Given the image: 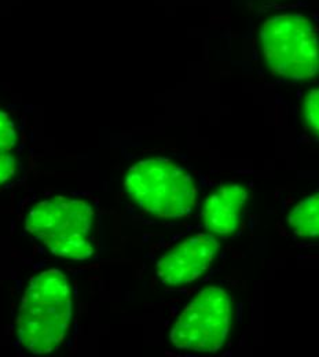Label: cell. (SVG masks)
<instances>
[{"mask_svg":"<svg viewBox=\"0 0 319 357\" xmlns=\"http://www.w3.org/2000/svg\"><path fill=\"white\" fill-rule=\"evenodd\" d=\"M72 319V296L66 276L48 269L29 283L17 319L22 348L34 355H47L64 342Z\"/></svg>","mask_w":319,"mask_h":357,"instance_id":"6da1fadb","label":"cell"},{"mask_svg":"<svg viewBox=\"0 0 319 357\" xmlns=\"http://www.w3.org/2000/svg\"><path fill=\"white\" fill-rule=\"evenodd\" d=\"M124 185L138 206L156 218H184L195 206L193 178L167 158L139 161L128 171Z\"/></svg>","mask_w":319,"mask_h":357,"instance_id":"7a4b0ae2","label":"cell"},{"mask_svg":"<svg viewBox=\"0 0 319 357\" xmlns=\"http://www.w3.org/2000/svg\"><path fill=\"white\" fill-rule=\"evenodd\" d=\"M259 38L274 75L292 82L310 80L318 75V35L303 15H275L262 25Z\"/></svg>","mask_w":319,"mask_h":357,"instance_id":"3957f363","label":"cell"},{"mask_svg":"<svg viewBox=\"0 0 319 357\" xmlns=\"http://www.w3.org/2000/svg\"><path fill=\"white\" fill-rule=\"evenodd\" d=\"M94 211L79 199L55 197L38 204L28 215L25 229L59 257L83 261L94 255Z\"/></svg>","mask_w":319,"mask_h":357,"instance_id":"277c9868","label":"cell"},{"mask_svg":"<svg viewBox=\"0 0 319 357\" xmlns=\"http://www.w3.org/2000/svg\"><path fill=\"white\" fill-rule=\"evenodd\" d=\"M230 319L228 291L218 286L207 287L181 313L170 340L178 349L215 354L228 338Z\"/></svg>","mask_w":319,"mask_h":357,"instance_id":"5b68a950","label":"cell"},{"mask_svg":"<svg viewBox=\"0 0 319 357\" xmlns=\"http://www.w3.org/2000/svg\"><path fill=\"white\" fill-rule=\"evenodd\" d=\"M218 249L219 243L214 235H194L160 259L156 275L168 286L191 283L209 268Z\"/></svg>","mask_w":319,"mask_h":357,"instance_id":"8992f818","label":"cell"},{"mask_svg":"<svg viewBox=\"0 0 319 357\" xmlns=\"http://www.w3.org/2000/svg\"><path fill=\"white\" fill-rule=\"evenodd\" d=\"M248 192L242 185L226 184L208 197L204 206V224L218 235L232 234L241 222Z\"/></svg>","mask_w":319,"mask_h":357,"instance_id":"52a82bcc","label":"cell"},{"mask_svg":"<svg viewBox=\"0 0 319 357\" xmlns=\"http://www.w3.org/2000/svg\"><path fill=\"white\" fill-rule=\"evenodd\" d=\"M286 220L293 232L302 238L319 236V192L299 202Z\"/></svg>","mask_w":319,"mask_h":357,"instance_id":"ba28073f","label":"cell"},{"mask_svg":"<svg viewBox=\"0 0 319 357\" xmlns=\"http://www.w3.org/2000/svg\"><path fill=\"white\" fill-rule=\"evenodd\" d=\"M303 114L307 127L319 136V87L307 93L303 105Z\"/></svg>","mask_w":319,"mask_h":357,"instance_id":"9c48e42d","label":"cell"},{"mask_svg":"<svg viewBox=\"0 0 319 357\" xmlns=\"http://www.w3.org/2000/svg\"><path fill=\"white\" fill-rule=\"evenodd\" d=\"M17 142V132L14 123L6 114L0 110V151H11Z\"/></svg>","mask_w":319,"mask_h":357,"instance_id":"30bf717a","label":"cell"},{"mask_svg":"<svg viewBox=\"0 0 319 357\" xmlns=\"http://www.w3.org/2000/svg\"><path fill=\"white\" fill-rule=\"evenodd\" d=\"M15 160L6 151H0V184L14 175Z\"/></svg>","mask_w":319,"mask_h":357,"instance_id":"8fae6325","label":"cell"}]
</instances>
